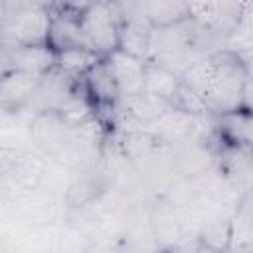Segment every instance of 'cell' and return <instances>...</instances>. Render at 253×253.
Returning a JSON list of instances; mask_svg holds the SVG:
<instances>
[{"label": "cell", "mask_w": 253, "mask_h": 253, "mask_svg": "<svg viewBox=\"0 0 253 253\" xmlns=\"http://www.w3.org/2000/svg\"><path fill=\"white\" fill-rule=\"evenodd\" d=\"M180 79L202 97L211 117L235 109H251L249 63L225 47L196 59Z\"/></svg>", "instance_id": "6da1fadb"}, {"label": "cell", "mask_w": 253, "mask_h": 253, "mask_svg": "<svg viewBox=\"0 0 253 253\" xmlns=\"http://www.w3.org/2000/svg\"><path fill=\"white\" fill-rule=\"evenodd\" d=\"M77 22L87 42L97 53L107 55L117 49L123 20L115 0H93V4L85 12H81Z\"/></svg>", "instance_id": "7a4b0ae2"}, {"label": "cell", "mask_w": 253, "mask_h": 253, "mask_svg": "<svg viewBox=\"0 0 253 253\" xmlns=\"http://www.w3.org/2000/svg\"><path fill=\"white\" fill-rule=\"evenodd\" d=\"M30 138L32 142L51 160L61 164L67 162L73 130L59 115V111H42L36 113L30 123Z\"/></svg>", "instance_id": "3957f363"}, {"label": "cell", "mask_w": 253, "mask_h": 253, "mask_svg": "<svg viewBox=\"0 0 253 253\" xmlns=\"http://www.w3.org/2000/svg\"><path fill=\"white\" fill-rule=\"evenodd\" d=\"M51 24L49 6H38L6 16L0 26V40L14 45H38L47 43V32Z\"/></svg>", "instance_id": "277c9868"}, {"label": "cell", "mask_w": 253, "mask_h": 253, "mask_svg": "<svg viewBox=\"0 0 253 253\" xmlns=\"http://www.w3.org/2000/svg\"><path fill=\"white\" fill-rule=\"evenodd\" d=\"M75 87H77V79H71L65 73H61L57 67H53L40 77L36 93L26 109H32L34 115L42 111H59L63 103L71 97Z\"/></svg>", "instance_id": "5b68a950"}, {"label": "cell", "mask_w": 253, "mask_h": 253, "mask_svg": "<svg viewBox=\"0 0 253 253\" xmlns=\"http://www.w3.org/2000/svg\"><path fill=\"white\" fill-rule=\"evenodd\" d=\"M204 119L206 117H196V115H190L182 109L168 107L146 128L156 132L168 146H172V144H178V142H184L188 138L198 136V130H200V125H202Z\"/></svg>", "instance_id": "8992f818"}, {"label": "cell", "mask_w": 253, "mask_h": 253, "mask_svg": "<svg viewBox=\"0 0 253 253\" xmlns=\"http://www.w3.org/2000/svg\"><path fill=\"white\" fill-rule=\"evenodd\" d=\"M42 75L12 69L0 77V109L6 113H18L28 107L30 99L36 93Z\"/></svg>", "instance_id": "52a82bcc"}, {"label": "cell", "mask_w": 253, "mask_h": 253, "mask_svg": "<svg viewBox=\"0 0 253 253\" xmlns=\"http://www.w3.org/2000/svg\"><path fill=\"white\" fill-rule=\"evenodd\" d=\"M81 87L85 91V95L89 97V101L95 105V109H103V107H117V101L121 97L119 87L115 83V77L111 73V67L105 59V55L79 79Z\"/></svg>", "instance_id": "ba28073f"}, {"label": "cell", "mask_w": 253, "mask_h": 253, "mask_svg": "<svg viewBox=\"0 0 253 253\" xmlns=\"http://www.w3.org/2000/svg\"><path fill=\"white\" fill-rule=\"evenodd\" d=\"M105 59L111 67V73L115 77V83L119 87L121 97L123 95H134V93L142 91L144 67H146L144 59H140L136 55H130L123 49H113L111 53L105 55Z\"/></svg>", "instance_id": "9c48e42d"}, {"label": "cell", "mask_w": 253, "mask_h": 253, "mask_svg": "<svg viewBox=\"0 0 253 253\" xmlns=\"http://www.w3.org/2000/svg\"><path fill=\"white\" fill-rule=\"evenodd\" d=\"M251 125V109H235L213 117V130L223 148H249Z\"/></svg>", "instance_id": "30bf717a"}, {"label": "cell", "mask_w": 253, "mask_h": 253, "mask_svg": "<svg viewBox=\"0 0 253 253\" xmlns=\"http://www.w3.org/2000/svg\"><path fill=\"white\" fill-rule=\"evenodd\" d=\"M117 107H119V113L128 123H132L134 126H150L172 105H168V103H164V101L140 91V93H134V95L119 97Z\"/></svg>", "instance_id": "8fae6325"}, {"label": "cell", "mask_w": 253, "mask_h": 253, "mask_svg": "<svg viewBox=\"0 0 253 253\" xmlns=\"http://www.w3.org/2000/svg\"><path fill=\"white\" fill-rule=\"evenodd\" d=\"M47 45L57 53L65 49H93L85 34L79 28L75 16L51 12V24L47 32ZM95 51V49H93Z\"/></svg>", "instance_id": "7c38bea8"}, {"label": "cell", "mask_w": 253, "mask_h": 253, "mask_svg": "<svg viewBox=\"0 0 253 253\" xmlns=\"http://www.w3.org/2000/svg\"><path fill=\"white\" fill-rule=\"evenodd\" d=\"M253 249V210L249 192L237 200L233 215H229V241L227 251H251Z\"/></svg>", "instance_id": "4fadbf2b"}, {"label": "cell", "mask_w": 253, "mask_h": 253, "mask_svg": "<svg viewBox=\"0 0 253 253\" xmlns=\"http://www.w3.org/2000/svg\"><path fill=\"white\" fill-rule=\"evenodd\" d=\"M182 87V79L178 73L158 65V63H150L146 61V67H144V85H142V91L168 103V105H174L176 101V95Z\"/></svg>", "instance_id": "5bb4252c"}, {"label": "cell", "mask_w": 253, "mask_h": 253, "mask_svg": "<svg viewBox=\"0 0 253 253\" xmlns=\"http://www.w3.org/2000/svg\"><path fill=\"white\" fill-rule=\"evenodd\" d=\"M150 36H152V26L144 16L123 20L121 30H119V45L117 49H123L130 55H136L146 61L148 47H150Z\"/></svg>", "instance_id": "9a60e30c"}, {"label": "cell", "mask_w": 253, "mask_h": 253, "mask_svg": "<svg viewBox=\"0 0 253 253\" xmlns=\"http://www.w3.org/2000/svg\"><path fill=\"white\" fill-rule=\"evenodd\" d=\"M142 12L152 28H168L190 18V0H142Z\"/></svg>", "instance_id": "2e32d148"}, {"label": "cell", "mask_w": 253, "mask_h": 253, "mask_svg": "<svg viewBox=\"0 0 253 253\" xmlns=\"http://www.w3.org/2000/svg\"><path fill=\"white\" fill-rule=\"evenodd\" d=\"M53 67H55V51L47 43L14 47V69L43 75Z\"/></svg>", "instance_id": "e0dca14e"}, {"label": "cell", "mask_w": 253, "mask_h": 253, "mask_svg": "<svg viewBox=\"0 0 253 253\" xmlns=\"http://www.w3.org/2000/svg\"><path fill=\"white\" fill-rule=\"evenodd\" d=\"M101 57L93 49H65L55 53V67L71 79H81Z\"/></svg>", "instance_id": "ac0fdd59"}, {"label": "cell", "mask_w": 253, "mask_h": 253, "mask_svg": "<svg viewBox=\"0 0 253 253\" xmlns=\"http://www.w3.org/2000/svg\"><path fill=\"white\" fill-rule=\"evenodd\" d=\"M69 190H71L69 192V202L75 208H79V206L97 198V190H101V174L97 172L95 166L77 170V178L73 180Z\"/></svg>", "instance_id": "d6986e66"}, {"label": "cell", "mask_w": 253, "mask_h": 253, "mask_svg": "<svg viewBox=\"0 0 253 253\" xmlns=\"http://www.w3.org/2000/svg\"><path fill=\"white\" fill-rule=\"evenodd\" d=\"M172 107L182 109V111H186V113H190V115H196V117H211V115L208 113V107L204 105L202 97H200L196 91H192L190 87H186L184 83H182V87H180V91H178L176 101H174Z\"/></svg>", "instance_id": "ffe728a7"}, {"label": "cell", "mask_w": 253, "mask_h": 253, "mask_svg": "<svg viewBox=\"0 0 253 253\" xmlns=\"http://www.w3.org/2000/svg\"><path fill=\"white\" fill-rule=\"evenodd\" d=\"M24 150L16 148V146H6L0 144V184H4L16 170L20 158H22Z\"/></svg>", "instance_id": "44dd1931"}, {"label": "cell", "mask_w": 253, "mask_h": 253, "mask_svg": "<svg viewBox=\"0 0 253 253\" xmlns=\"http://www.w3.org/2000/svg\"><path fill=\"white\" fill-rule=\"evenodd\" d=\"M91 4H93V0H51L49 10H51V12H59V14H67V16L79 18L81 12H85Z\"/></svg>", "instance_id": "7402d4cb"}, {"label": "cell", "mask_w": 253, "mask_h": 253, "mask_svg": "<svg viewBox=\"0 0 253 253\" xmlns=\"http://www.w3.org/2000/svg\"><path fill=\"white\" fill-rule=\"evenodd\" d=\"M14 43L0 40V77L14 69Z\"/></svg>", "instance_id": "603a6c76"}, {"label": "cell", "mask_w": 253, "mask_h": 253, "mask_svg": "<svg viewBox=\"0 0 253 253\" xmlns=\"http://www.w3.org/2000/svg\"><path fill=\"white\" fill-rule=\"evenodd\" d=\"M4 8H6V16L22 12V10H30V8H38V6H47L45 0H2Z\"/></svg>", "instance_id": "cb8c5ba5"}, {"label": "cell", "mask_w": 253, "mask_h": 253, "mask_svg": "<svg viewBox=\"0 0 253 253\" xmlns=\"http://www.w3.org/2000/svg\"><path fill=\"white\" fill-rule=\"evenodd\" d=\"M4 20H6V8H4V2L0 0V26H2Z\"/></svg>", "instance_id": "d4e9b609"}, {"label": "cell", "mask_w": 253, "mask_h": 253, "mask_svg": "<svg viewBox=\"0 0 253 253\" xmlns=\"http://www.w3.org/2000/svg\"><path fill=\"white\" fill-rule=\"evenodd\" d=\"M45 2H47V6H49V4H51V0H45Z\"/></svg>", "instance_id": "484cf974"}]
</instances>
